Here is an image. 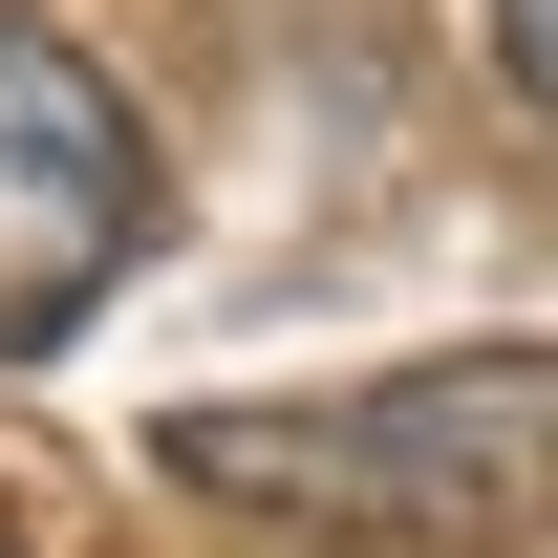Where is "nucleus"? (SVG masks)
<instances>
[{"label": "nucleus", "instance_id": "obj_1", "mask_svg": "<svg viewBox=\"0 0 558 558\" xmlns=\"http://www.w3.org/2000/svg\"><path fill=\"white\" fill-rule=\"evenodd\" d=\"M150 473L279 558H494L558 494V344H451V365H365V387L172 409Z\"/></svg>", "mask_w": 558, "mask_h": 558}, {"label": "nucleus", "instance_id": "obj_4", "mask_svg": "<svg viewBox=\"0 0 558 558\" xmlns=\"http://www.w3.org/2000/svg\"><path fill=\"white\" fill-rule=\"evenodd\" d=\"M0 558H22V515H0Z\"/></svg>", "mask_w": 558, "mask_h": 558}, {"label": "nucleus", "instance_id": "obj_3", "mask_svg": "<svg viewBox=\"0 0 558 558\" xmlns=\"http://www.w3.org/2000/svg\"><path fill=\"white\" fill-rule=\"evenodd\" d=\"M473 22H494V86H515V108L558 130V0H473Z\"/></svg>", "mask_w": 558, "mask_h": 558}, {"label": "nucleus", "instance_id": "obj_2", "mask_svg": "<svg viewBox=\"0 0 558 558\" xmlns=\"http://www.w3.org/2000/svg\"><path fill=\"white\" fill-rule=\"evenodd\" d=\"M150 258V130L65 22H0V365H44Z\"/></svg>", "mask_w": 558, "mask_h": 558}]
</instances>
